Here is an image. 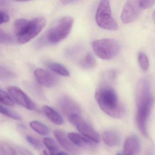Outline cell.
<instances>
[{
  "mask_svg": "<svg viewBox=\"0 0 155 155\" xmlns=\"http://www.w3.org/2000/svg\"><path fill=\"white\" fill-rule=\"evenodd\" d=\"M0 113L15 120H21V117L18 114L1 105H0Z\"/></svg>",
  "mask_w": 155,
  "mask_h": 155,
  "instance_id": "obj_22",
  "label": "cell"
},
{
  "mask_svg": "<svg viewBox=\"0 0 155 155\" xmlns=\"http://www.w3.org/2000/svg\"><path fill=\"white\" fill-rule=\"evenodd\" d=\"M48 68L56 74L64 77H69L70 72L68 69L61 64L57 62H50L48 64Z\"/></svg>",
  "mask_w": 155,
  "mask_h": 155,
  "instance_id": "obj_19",
  "label": "cell"
},
{
  "mask_svg": "<svg viewBox=\"0 0 155 155\" xmlns=\"http://www.w3.org/2000/svg\"><path fill=\"white\" fill-rule=\"evenodd\" d=\"M96 21L97 25L104 29L117 30L118 25L112 17L109 1L103 0L100 2L96 12Z\"/></svg>",
  "mask_w": 155,
  "mask_h": 155,
  "instance_id": "obj_6",
  "label": "cell"
},
{
  "mask_svg": "<svg viewBox=\"0 0 155 155\" xmlns=\"http://www.w3.org/2000/svg\"><path fill=\"white\" fill-rule=\"evenodd\" d=\"M138 60L140 67L144 71L147 70L149 66L148 58L145 53L140 52L138 55Z\"/></svg>",
  "mask_w": 155,
  "mask_h": 155,
  "instance_id": "obj_23",
  "label": "cell"
},
{
  "mask_svg": "<svg viewBox=\"0 0 155 155\" xmlns=\"http://www.w3.org/2000/svg\"><path fill=\"white\" fill-rule=\"evenodd\" d=\"M58 105L62 113L69 117L72 115H80L81 108L78 103L68 96H63L59 100Z\"/></svg>",
  "mask_w": 155,
  "mask_h": 155,
  "instance_id": "obj_10",
  "label": "cell"
},
{
  "mask_svg": "<svg viewBox=\"0 0 155 155\" xmlns=\"http://www.w3.org/2000/svg\"><path fill=\"white\" fill-rule=\"evenodd\" d=\"M17 148L21 155H34L30 150L24 147L19 146Z\"/></svg>",
  "mask_w": 155,
  "mask_h": 155,
  "instance_id": "obj_30",
  "label": "cell"
},
{
  "mask_svg": "<svg viewBox=\"0 0 155 155\" xmlns=\"http://www.w3.org/2000/svg\"><path fill=\"white\" fill-rule=\"evenodd\" d=\"M102 140L108 147H114L118 146L121 141V136L117 130H107L103 132Z\"/></svg>",
  "mask_w": 155,
  "mask_h": 155,
  "instance_id": "obj_14",
  "label": "cell"
},
{
  "mask_svg": "<svg viewBox=\"0 0 155 155\" xmlns=\"http://www.w3.org/2000/svg\"><path fill=\"white\" fill-rule=\"evenodd\" d=\"M26 140L29 143L31 144L32 147L38 149H41L42 147V144L39 140L38 139L35 137L31 136H27L26 137Z\"/></svg>",
  "mask_w": 155,
  "mask_h": 155,
  "instance_id": "obj_27",
  "label": "cell"
},
{
  "mask_svg": "<svg viewBox=\"0 0 155 155\" xmlns=\"http://www.w3.org/2000/svg\"><path fill=\"white\" fill-rule=\"evenodd\" d=\"M0 151L2 155H18L15 149L6 143L0 144Z\"/></svg>",
  "mask_w": 155,
  "mask_h": 155,
  "instance_id": "obj_25",
  "label": "cell"
},
{
  "mask_svg": "<svg viewBox=\"0 0 155 155\" xmlns=\"http://www.w3.org/2000/svg\"><path fill=\"white\" fill-rule=\"evenodd\" d=\"M73 23L74 20L70 17H64L60 19L38 41V45L41 46L59 43L68 36Z\"/></svg>",
  "mask_w": 155,
  "mask_h": 155,
  "instance_id": "obj_4",
  "label": "cell"
},
{
  "mask_svg": "<svg viewBox=\"0 0 155 155\" xmlns=\"http://www.w3.org/2000/svg\"><path fill=\"white\" fill-rule=\"evenodd\" d=\"M142 10L139 5V1H128L124 5L120 15L123 23L128 24L136 21Z\"/></svg>",
  "mask_w": 155,
  "mask_h": 155,
  "instance_id": "obj_8",
  "label": "cell"
},
{
  "mask_svg": "<svg viewBox=\"0 0 155 155\" xmlns=\"http://www.w3.org/2000/svg\"><path fill=\"white\" fill-rule=\"evenodd\" d=\"M42 110L45 116L52 123L56 125H61L64 122L61 115L50 106L44 105L42 107Z\"/></svg>",
  "mask_w": 155,
  "mask_h": 155,
  "instance_id": "obj_15",
  "label": "cell"
},
{
  "mask_svg": "<svg viewBox=\"0 0 155 155\" xmlns=\"http://www.w3.org/2000/svg\"><path fill=\"white\" fill-rule=\"evenodd\" d=\"M153 101L149 81L146 78L140 79L136 90V122L140 131L146 137L148 136V123Z\"/></svg>",
  "mask_w": 155,
  "mask_h": 155,
  "instance_id": "obj_1",
  "label": "cell"
},
{
  "mask_svg": "<svg viewBox=\"0 0 155 155\" xmlns=\"http://www.w3.org/2000/svg\"><path fill=\"white\" fill-rule=\"evenodd\" d=\"M92 48L98 57L103 60H110L117 56L120 51L118 42L112 39H101L93 41Z\"/></svg>",
  "mask_w": 155,
  "mask_h": 155,
  "instance_id": "obj_5",
  "label": "cell"
},
{
  "mask_svg": "<svg viewBox=\"0 0 155 155\" xmlns=\"http://www.w3.org/2000/svg\"><path fill=\"white\" fill-rule=\"evenodd\" d=\"M34 75L39 84L46 87H55L58 83L57 77L43 69H36Z\"/></svg>",
  "mask_w": 155,
  "mask_h": 155,
  "instance_id": "obj_11",
  "label": "cell"
},
{
  "mask_svg": "<svg viewBox=\"0 0 155 155\" xmlns=\"http://www.w3.org/2000/svg\"><path fill=\"white\" fill-rule=\"evenodd\" d=\"M155 0L139 1V5L141 9H147L152 7L155 4Z\"/></svg>",
  "mask_w": 155,
  "mask_h": 155,
  "instance_id": "obj_28",
  "label": "cell"
},
{
  "mask_svg": "<svg viewBox=\"0 0 155 155\" xmlns=\"http://www.w3.org/2000/svg\"><path fill=\"white\" fill-rule=\"evenodd\" d=\"M10 19V18L8 13L2 11H0V25L8 22Z\"/></svg>",
  "mask_w": 155,
  "mask_h": 155,
  "instance_id": "obj_29",
  "label": "cell"
},
{
  "mask_svg": "<svg viewBox=\"0 0 155 155\" xmlns=\"http://www.w3.org/2000/svg\"><path fill=\"white\" fill-rule=\"evenodd\" d=\"M124 155V154H122V153H117V155Z\"/></svg>",
  "mask_w": 155,
  "mask_h": 155,
  "instance_id": "obj_33",
  "label": "cell"
},
{
  "mask_svg": "<svg viewBox=\"0 0 155 155\" xmlns=\"http://www.w3.org/2000/svg\"><path fill=\"white\" fill-rule=\"evenodd\" d=\"M13 41L14 38L12 36L0 29V43L8 44L12 43Z\"/></svg>",
  "mask_w": 155,
  "mask_h": 155,
  "instance_id": "obj_26",
  "label": "cell"
},
{
  "mask_svg": "<svg viewBox=\"0 0 155 155\" xmlns=\"http://www.w3.org/2000/svg\"><path fill=\"white\" fill-rule=\"evenodd\" d=\"M30 126L35 132L41 136H48L50 133V129L49 127L40 121L38 120L31 121Z\"/></svg>",
  "mask_w": 155,
  "mask_h": 155,
  "instance_id": "obj_17",
  "label": "cell"
},
{
  "mask_svg": "<svg viewBox=\"0 0 155 155\" xmlns=\"http://www.w3.org/2000/svg\"><path fill=\"white\" fill-rule=\"evenodd\" d=\"M16 77L15 73L7 68L0 66V81H9Z\"/></svg>",
  "mask_w": 155,
  "mask_h": 155,
  "instance_id": "obj_21",
  "label": "cell"
},
{
  "mask_svg": "<svg viewBox=\"0 0 155 155\" xmlns=\"http://www.w3.org/2000/svg\"><path fill=\"white\" fill-rule=\"evenodd\" d=\"M47 24L44 17H38L31 20L19 19L15 22L17 40L20 44H25L38 36Z\"/></svg>",
  "mask_w": 155,
  "mask_h": 155,
  "instance_id": "obj_3",
  "label": "cell"
},
{
  "mask_svg": "<svg viewBox=\"0 0 155 155\" xmlns=\"http://www.w3.org/2000/svg\"><path fill=\"white\" fill-rule=\"evenodd\" d=\"M96 63V59L93 55L91 53H87L80 60L79 65L83 69L89 70L93 68Z\"/></svg>",
  "mask_w": 155,
  "mask_h": 155,
  "instance_id": "obj_18",
  "label": "cell"
},
{
  "mask_svg": "<svg viewBox=\"0 0 155 155\" xmlns=\"http://www.w3.org/2000/svg\"><path fill=\"white\" fill-rule=\"evenodd\" d=\"M54 136L61 147L73 155H79V150L70 140L68 135L62 130H55L53 132Z\"/></svg>",
  "mask_w": 155,
  "mask_h": 155,
  "instance_id": "obj_12",
  "label": "cell"
},
{
  "mask_svg": "<svg viewBox=\"0 0 155 155\" xmlns=\"http://www.w3.org/2000/svg\"><path fill=\"white\" fill-rule=\"evenodd\" d=\"M56 155H68L66 152L64 151H61V152H58Z\"/></svg>",
  "mask_w": 155,
  "mask_h": 155,
  "instance_id": "obj_31",
  "label": "cell"
},
{
  "mask_svg": "<svg viewBox=\"0 0 155 155\" xmlns=\"http://www.w3.org/2000/svg\"><path fill=\"white\" fill-rule=\"evenodd\" d=\"M70 122L86 138L94 143H99L100 137L98 133L90 124L82 118L80 115L74 114L68 117Z\"/></svg>",
  "mask_w": 155,
  "mask_h": 155,
  "instance_id": "obj_7",
  "label": "cell"
},
{
  "mask_svg": "<svg viewBox=\"0 0 155 155\" xmlns=\"http://www.w3.org/2000/svg\"><path fill=\"white\" fill-rule=\"evenodd\" d=\"M43 155H50L46 150L43 151Z\"/></svg>",
  "mask_w": 155,
  "mask_h": 155,
  "instance_id": "obj_32",
  "label": "cell"
},
{
  "mask_svg": "<svg viewBox=\"0 0 155 155\" xmlns=\"http://www.w3.org/2000/svg\"><path fill=\"white\" fill-rule=\"evenodd\" d=\"M124 155H137L140 149V141L137 136L132 134L129 136L124 143Z\"/></svg>",
  "mask_w": 155,
  "mask_h": 155,
  "instance_id": "obj_13",
  "label": "cell"
},
{
  "mask_svg": "<svg viewBox=\"0 0 155 155\" xmlns=\"http://www.w3.org/2000/svg\"><path fill=\"white\" fill-rule=\"evenodd\" d=\"M43 141L44 145L48 150L50 155H56L59 152L58 144L52 138L46 137L43 138Z\"/></svg>",
  "mask_w": 155,
  "mask_h": 155,
  "instance_id": "obj_20",
  "label": "cell"
},
{
  "mask_svg": "<svg viewBox=\"0 0 155 155\" xmlns=\"http://www.w3.org/2000/svg\"><path fill=\"white\" fill-rule=\"evenodd\" d=\"M95 99L101 110L111 117L120 119L126 114L125 106L120 102L114 89L107 85L98 88Z\"/></svg>",
  "mask_w": 155,
  "mask_h": 155,
  "instance_id": "obj_2",
  "label": "cell"
},
{
  "mask_svg": "<svg viewBox=\"0 0 155 155\" xmlns=\"http://www.w3.org/2000/svg\"><path fill=\"white\" fill-rule=\"evenodd\" d=\"M0 103L9 107H13L15 105L11 97L8 93L0 89Z\"/></svg>",
  "mask_w": 155,
  "mask_h": 155,
  "instance_id": "obj_24",
  "label": "cell"
},
{
  "mask_svg": "<svg viewBox=\"0 0 155 155\" xmlns=\"http://www.w3.org/2000/svg\"><path fill=\"white\" fill-rule=\"evenodd\" d=\"M70 140L75 146L80 147H88L93 146L92 141L75 132H70L68 135Z\"/></svg>",
  "mask_w": 155,
  "mask_h": 155,
  "instance_id": "obj_16",
  "label": "cell"
},
{
  "mask_svg": "<svg viewBox=\"0 0 155 155\" xmlns=\"http://www.w3.org/2000/svg\"><path fill=\"white\" fill-rule=\"evenodd\" d=\"M8 91L10 96L17 104L29 110H36V105L27 94L19 88L15 86H11L8 87Z\"/></svg>",
  "mask_w": 155,
  "mask_h": 155,
  "instance_id": "obj_9",
  "label": "cell"
}]
</instances>
